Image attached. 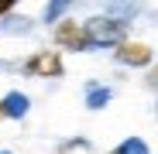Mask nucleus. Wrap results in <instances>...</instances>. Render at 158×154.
<instances>
[{
    "label": "nucleus",
    "mask_w": 158,
    "mask_h": 154,
    "mask_svg": "<svg viewBox=\"0 0 158 154\" xmlns=\"http://www.w3.org/2000/svg\"><path fill=\"white\" fill-rule=\"evenodd\" d=\"M55 45H62L69 51H86V48H93V34L79 21H59L55 24Z\"/></svg>",
    "instance_id": "obj_1"
},
{
    "label": "nucleus",
    "mask_w": 158,
    "mask_h": 154,
    "mask_svg": "<svg viewBox=\"0 0 158 154\" xmlns=\"http://www.w3.org/2000/svg\"><path fill=\"white\" fill-rule=\"evenodd\" d=\"M28 106H31V99L24 93H17V89H10L4 99H0V120H21L24 113H28Z\"/></svg>",
    "instance_id": "obj_5"
},
{
    "label": "nucleus",
    "mask_w": 158,
    "mask_h": 154,
    "mask_svg": "<svg viewBox=\"0 0 158 154\" xmlns=\"http://www.w3.org/2000/svg\"><path fill=\"white\" fill-rule=\"evenodd\" d=\"M4 154H7V151H4Z\"/></svg>",
    "instance_id": "obj_11"
},
{
    "label": "nucleus",
    "mask_w": 158,
    "mask_h": 154,
    "mask_svg": "<svg viewBox=\"0 0 158 154\" xmlns=\"http://www.w3.org/2000/svg\"><path fill=\"white\" fill-rule=\"evenodd\" d=\"M114 58H117L120 65L144 69V65H151V48H148V45H141V41H124V45H117V48H114Z\"/></svg>",
    "instance_id": "obj_4"
},
{
    "label": "nucleus",
    "mask_w": 158,
    "mask_h": 154,
    "mask_svg": "<svg viewBox=\"0 0 158 154\" xmlns=\"http://www.w3.org/2000/svg\"><path fill=\"white\" fill-rule=\"evenodd\" d=\"M86 28L93 34V45H114L117 48L127 38V24L117 17H93V21H86Z\"/></svg>",
    "instance_id": "obj_2"
},
{
    "label": "nucleus",
    "mask_w": 158,
    "mask_h": 154,
    "mask_svg": "<svg viewBox=\"0 0 158 154\" xmlns=\"http://www.w3.org/2000/svg\"><path fill=\"white\" fill-rule=\"evenodd\" d=\"M72 147H89V144H86V140H83V137H76V140H65V144H62V147H59V151H62V154H65V151H72Z\"/></svg>",
    "instance_id": "obj_8"
},
{
    "label": "nucleus",
    "mask_w": 158,
    "mask_h": 154,
    "mask_svg": "<svg viewBox=\"0 0 158 154\" xmlns=\"http://www.w3.org/2000/svg\"><path fill=\"white\" fill-rule=\"evenodd\" d=\"M107 99H110V89H103V86H89V89H86V103H89V110H100Z\"/></svg>",
    "instance_id": "obj_7"
},
{
    "label": "nucleus",
    "mask_w": 158,
    "mask_h": 154,
    "mask_svg": "<svg viewBox=\"0 0 158 154\" xmlns=\"http://www.w3.org/2000/svg\"><path fill=\"white\" fill-rule=\"evenodd\" d=\"M14 10V0H0V14H10Z\"/></svg>",
    "instance_id": "obj_10"
},
{
    "label": "nucleus",
    "mask_w": 158,
    "mask_h": 154,
    "mask_svg": "<svg viewBox=\"0 0 158 154\" xmlns=\"http://www.w3.org/2000/svg\"><path fill=\"white\" fill-rule=\"evenodd\" d=\"M110 154H151V151H148V144H144L141 137H127V140H124L120 147H114Z\"/></svg>",
    "instance_id": "obj_6"
},
{
    "label": "nucleus",
    "mask_w": 158,
    "mask_h": 154,
    "mask_svg": "<svg viewBox=\"0 0 158 154\" xmlns=\"http://www.w3.org/2000/svg\"><path fill=\"white\" fill-rule=\"evenodd\" d=\"M24 72L38 75V79H59V75L65 72V65H62L59 51H38V55H31L28 62H24Z\"/></svg>",
    "instance_id": "obj_3"
},
{
    "label": "nucleus",
    "mask_w": 158,
    "mask_h": 154,
    "mask_svg": "<svg viewBox=\"0 0 158 154\" xmlns=\"http://www.w3.org/2000/svg\"><path fill=\"white\" fill-rule=\"evenodd\" d=\"M148 86H151V89H155V93H158V65H155V69H151V72H148Z\"/></svg>",
    "instance_id": "obj_9"
}]
</instances>
